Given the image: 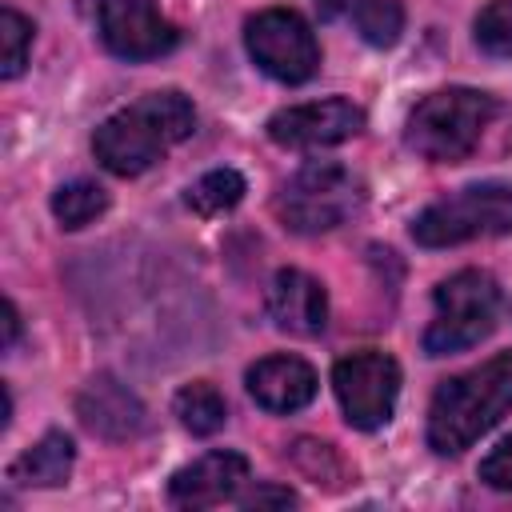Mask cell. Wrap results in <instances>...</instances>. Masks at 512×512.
Returning <instances> with one entry per match:
<instances>
[{
	"mask_svg": "<svg viewBox=\"0 0 512 512\" xmlns=\"http://www.w3.org/2000/svg\"><path fill=\"white\" fill-rule=\"evenodd\" d=\"M196 128V108L180 92H148L136 104L112 112L96 136L92 152L112 176H140L148 172L172 144L188 140Z\"/></svg>",
	"mask_w": 512,
	"mask_h": 512,
	"instance_id": "obj_1",
	"label": "cell"
},
{
	"mask_svg": "<svg viewBox=\"0 0 512 512\" xmlns=\"http://www.w3.org/2000/svg\"><path fill=\"white\" fill-rule=\"evenodd\" d=\"M504 412H512V352H496L480 368L444 380L428 404V448L460 456Z\"/></svg>",
	"mask_w": 512,
	"mask_h": 512,
	"instance_id": "obj_2",
	"label": "cell"
},
{
	"mask_svg": "<svg viewBox=\"0 0 512 512\" xmlns=\"http://www.w3.org/2000/svg\"><path fill=\"white\" fill-rule=\"evenodd\" d=\"M496 116V100L480 88H440L424 96L404 128V144L436 164L464 160Z\"/></svg>",
	"mask_w": 512,
	"mask_h": 512,
	"instance_id": "obj_3",
	"label": "cell"
},
{
	"mask_svg": "<svg viewBox=\"0 0 512 512\" xmlns=\"http://www.w3.org/2000/svg\"><path fill=\"white\" fill-rule=\"evenodd\" d=\"M360 200H364V184L352 168L336 160H312L296 176H288L284 188L276 192V216L284 228L300 236H316L340 228L360 208Z\"/></svg>",
	"mask_w": 512,
	"mask_h": 512,
	"instance_id": "obj_4",
	"label": "cell"
},
{
	"mask_svg": "<svg viewBox=\"0 0 512 512\" xmlns=\"http://www.w3.org/2000/svg\"><path fill=\"white\" fill-rule=\"evenodd\" d=\"M436 316L424 332V352L428 356H448V352H464L472 344H480L500 316V284L480 272V268H464L448 280L436 284L432 292Z\"/></svg>",
	"mask_w": 512,
	"mask_h": 512,
	"instance_id": "obj_5",
	"label": "cell"
},
{
	"mask_svg": "<svg viewBox=\"0 0 512 512\" xmlns=\"http://www.w3.org/2000/svg\"><path fill=\"white\" fill-rule=\"evenodd\" d=\"M512 232V184H468L436 204H428L412 220V240L424 248H452L480 236Z\"/></svg>",
	"mask_w": 512,
	"mask_h": 512,
	"instance_id": "obj_6",
	"label": "cell"
},
{
	"mask_svg": "<svg viewBox=\"0 0 512 512\" xmlns=\"http://www.w3.org/2000/svg\"><path fill=\"white\" fill-rule=\"evenodd\" d=\"M244 48L252 64L280 80V84H304L320 68V44L308 28V20L292 8H264L244 24Z\"/></svg>",
	"mask_w": 512,
	"mask_h": 512,
	"instance_id": "obj_7",
	"label": "cell"
},
{
	"mask_svg": "<svg viewBox=\"0 0 512 512\" xmlns=\"http://www.w3.org/2000/svg\"><path fill=\"white\" fill-rule=\"evenodd\" d=\"M332 392L352 428L372 432L392 420L400 396V364L388 352H352L332 368Z\"/></svg>",
	"mask_w": 512,
	"mask_h": 512,
	"instance_id": "obj_8",
	"label": "cell"
},
{
	"mask_svg": "<svg viewBox=\"0 0 512 512\" xmlns=\"http://www.w3.org/2000/svg\"><path fill=\"white\" fill-rule=\"evenodd\" d=\"M96 32L104 48L120 60H156L180 40L172 20H164L152 0H100Z\"/></svg>",
	"mask_w": 512,
	"mask_h": 512,
	"instance_id": "obj_9",
	"label": "cell"
},
{
	"mask_svg": "<svg viewBox=\"0 0 512 512\" xmlns=\"http://www.w3.org/2000/svg\"><path fill=\"white\" fill-rule=\"evenodd\" d=\"M360 128H364V112L344 96L292 104L268 120V136L280 148H332L352 140Z\"/></svg>",
	"mask_w": 512,
	"mask_h": 512,
	"instance_id": "obj_10",
	"label": "cell"
},
{
	"mask_svg": "<svg viewBox=\"0 0 512 512\" xmlns=\"http://www.w3.org/2000/svg\"><path fill=\"white\" fill-rule=\"evenodd\" d=\"M244 480H248V460L232 448H216L196 456L168 480V500L176 508H212L232 500L244 488Z\"/></svg>",
	"mask_w": 512,
	"mask_h": 512,
	"instance_id": "obj_11",
	"label": "cell"
},
{
	"mask_svg": "<svg viewBox=\"0 0 512 512\" xmlns=\"http://www.w3.org/2000/svg\"><path fill=\"white\" fill-rule=\"evenodd\" d=\"M268 316L288 336H320L328 324V292L300 268H280L268 284Z\"/></svg>",
	"mask_w": 512,
	"mask_h": 512,
	"instance_id": "obj_12",
	"label": "cell"
},
{
	"mask_svg": "<svg viewBox=\"0 0 512 512\" xmlns=\"http://www.w3.org/2000/svg\"><path fill=\"white\" fill-rule=\"evenodd\" d=\"M76 416L92 436H104V440H132L148 424L136 392H128L112 376H92L84 384V392L76 396Z\"/></svg>",
	"mask_w": 512,
	"mask_h": 512,
	"instance_id": "obj_13",
	"label": "cell"
},
{
	"mask_svg": "<svg viewBox=\"0 0 512 512\" xmlns=\"http://www.w3.org/2000/svg\"><path fill=\"white\" fill-rule=\"evenodd\" d=\"M244 380L264 412H296L316 396V372L300 356H264L248 368Z\"/></svg>",
	"mask_w": 512,
	"mask_h": 512,
	"instance_id": "obj_14",
	"label": "cell"
},
{
	"mask_svg": "<svg viewBox=\"0 0 512 512\" xmlns=\"http://www.w3.org/2000/svg\"><path fill=\"white\" fill-rule=\"evenodd\" d=\"M72 460H76L72 440L64 432H48L12 460L8 480L20 488H60L72 476Z\"/></svg>",
	"mask_w": 512,
	"mask_h": 512,
	"instance_id": "obj_15",
	"label": "cell"
},
{
	"mask_svg": "<svg viewBox=\"0 0 512 512\" xmlns=\"http://www.w3.org/2000/svg\"><path fill=\"white\" fill-rule=\"evenodd\" d=\"M172 412H176V420H180L192 436H212V432H220L224 420H228L224 396H220L212 384H204V380L184 384V388L176 392V400H172Z\"/></svg>",
	"mask_w": 512,
	"mask_h": 512,
	"instance_id": "obj_16",
	"label": "cell"
},
{
	"mask_svg": "<svg viewBox=\"0 0 512 512\" xmlns=\"http://www.w3.org/2000/svg\"><path fill=\"white\" fill-rule=\"evenodd\" d=\"M244 192H248V184H244V176L236 172V168H212V172H204L192 188H188V208L192 212H200V216H220V212H228V208H236L240 200H244Z\"/></svg>",
	"mask_w": 512,
	"mask_h": 512,
	"instance_id": "obj_17",
	"label": "cell"
},
{
	"mask_svg": "<svg viewBox=\"0 0 512 512\" xmlns=\"http://www.w3.org/2000/svg\"><path fill=\"white\" fill-rule=\"evenodd\" d=\"M352 24L372 48H392L404 32L400 0H352Z\"/></svg>",
	"mask_w": 512,
	"mask_h": 512,
	"instance_id": "obj_18",
	"label": "cell"
},
{
	"mask_svg": "<svg viewBox=\"0 0 512 512\" xmlns=\"http://www.w3.org/2000/svg\"><path fill=\"white\" fill-rule=\"evenodd\" d=\"M108 208V192L92 180H72V184H60L56 196H52V216L64 224V228H84L92 224L100 212Z\"/></svg>",
	"mask_w": 512,
	"mask_h": 512,
	"instance_id": "obj_19",
	"label": "cell"
},
{
	"mask_svg": "<svg viewBox=\"0 0 512 512\" xmlns=\"http://www.w3.org/2000/svg\"><path fill=\"white\" fill-rule=\"evenodd\" d=\"M28 48H32V20L20 16L16 8L0 12V76L16 80L28 64Z\"/></svg>",
	"mask_w": 512,
	"mask_h": 512,
	"instance_id": "obj_20",
	"label": "cell"
},
{
	"mask_svg": "<svg viewBox=\"0 0 512 512\" xmlns=\"http://www.w3.org/2000/svg\"><path fill=\"white\" fill-rule=\"evenodd\" d=\"M476 44L488 56H512V0H492L476 16Z\"/></svg>",
	"mask_w": 512,
	"mask_h": 512,
	"instance_id": "obj_21",
	"label": "cell"
},
{
	"mask_svg": "<svg viewBox=\"0 0 512 512\" xmlns=\"http://www.w3.org/2000/svg\"><path fill=\"white\" fill-rule=\"evenodd\" d=\"M480 480L496 492H512V436L500 440L484 460H480Z\"/></svg>",
	"mask_w": 512,
	"mask_h": 512,
	"instance_id": "obj_22",
	"label": "cell"
},
{
	"mask_svg": "<svg viewBox=\"0 0 512 512\" xmlns=\"http://www.w3.org/2000/svg\"><path fill=\"white\" fill-rule=\"evenodd\" d=\"M240 504H244V508H264V504H280V508H288V504H296V492L276 488V484H264V488L240 496Z\"/></svg>",
	"mask_w": 512,
	"mask_h": 512,
	"instance_id": "obj_23",
	"label": "cell"
},
{
	"mask_svg": "<svg viewBox=\"0 0 512 512\" xmlns=\"http://www.w3.org/2000/svg\"><path fill=\"white\" fill-rule=\"evenodd\" d=\"M16 336H20V312L12 300H4V352L16 344Z\"/></svg>",
	"mask_w": 512,
	"mask_h": 512,
	"instance_id": "obj_24",
	"label": "cell"
},
{
	"mask_svg": "<svg viewBox=\"0 0 512 512\" xmlns=\"http://www.w3.org/2000/svg\"><path fill=\"white\" fill-rule=\"evenodd\" d=\"M316 4V12L324 16V20H332V16H340L344 8H352V0H312Z\"/></svg>",
	"mask_w": 512,
	"mask_h": 512,
	"instance_id": "obj_25",
	"label": "cell"
}]
</instances>
